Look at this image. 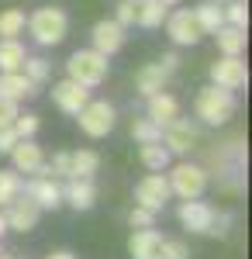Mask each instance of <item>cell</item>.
I'll use <instances>...</instances> for the list:
<instances>
[{
    "label": "cell",
    "mask_w": 252,
    "mask_h": 259,
    "mask_svg": "<svg viewBox=\"0 0 252 259\" xmlns=\"http://www.w3.org/2000/svg\"><path fill=\"white\" fill-rule=\"evenodd\" d=\"M14 118H18V104L7 97H0V128H7V124H14Z\"/></svg>",
    "instance_id": "obj_36"
},
{
    "label": "cell",
    "mask_w": 252,
    "mask_h": 259,
    "mask_svg": "<svg viewBox=\"0 0 252 259\" xmlns=\"http://www.w3.org/2000/svg\"><path fill=\"white\" fill-rule=\"evenodd\" d=\"M0 259H7V256H0Z\"/></svg>",
    "instance_id": "obj_44"
},
{
    "label": "cell",
    "mask_w": 252,
    "mask_h": 259,
    "mask_svg": "<svg viewBox=\"0 0 252 259\" xmlns=\"http://www.w3.org/2000/svg\"><path fill=\"white\" fill-rule=\"evenodd\" d=\"M21 69H24V76H28L31 83H45L49 80V62L41 59V56H24Z\"/></svg>",
    "instance_id": "obj_30"
},
{
    "label": "cell",
    "mask_w": 252,
    "mask_h": 259,
    "mask_svg": "<svg viewBox=\"0 0 252 259\" xmlns=\"http://www.w3.org/2000/svg\"><path fill=\"white\" fill-rule=\"evenodd\" d=\"M90 38H94V49H97L100 56H107V59H111L117 49L124 45V28H121L117 21H97Z\"/></svg>",
    "instance_id": "obj_17"
},
{
    "label": "cell",
    "mask_w": 252,
    "mask_h": 259,
    "mask_svg": "<svg viewBox=\"0 0 252 259\" xmlns=\"http://www.w3.org/2000/svg\"><path fill=\"white\" fill-rule=\"evenodd\" d=\"M7 232H11V228H7V218H4V211H0V239H4Z\"/></svg>",
    "instance_id": "obj_40"
},
{
    "label": "cell",
    "mask_w": 252,
    "mask_h": 259,
    "mask_svg": "<svg viewBox=\"0 0 252 259\" xmlns=\"http://www.w3.org/2000/svg\"><path fill=\"white\" fill-rule=\"evenodd\" d=\"M24 11L18 7H7L4 14H0V38H18L21 31H24Z\"/></svg>",
    "instance_id": "obj_27"
},
{
    "label": "cell",
    "mask_w": 252,
    "mask_h": 259,
    "mask_svg": "<svg viewBox=\"0 0 252 259\" xmlns=\"http://www.w3.org/2000/svg\"><path fill=\"white\" fill-rule=\"evenodd\" d=\"M21 194V177L18 169H0V207L7 204V200H14Z\"/></svg>",
    "instance_id": "obj_29"
},
{
    "label": "cell",
    "mask_w": 252,
    "mask_h": 259,
    "mask_svg": "<svg viewBox=\"0 0 252 259\" xmlns=\"http://www.w3.org/2000/svg\"><path fill=\"white\" fill-rule=\"evenodd\" d=\"M211 80L218 87H225V90H242L249 83V69H245L242 56H221L211 66Z\"/></svg>",
    "instance_id": "obj_10"
},
{
    "label": "cell",
    "mask_w": 252,
    "mask_h": 259,
    "mask_svg": "<svg viewBox=\"0 0 252 259\" xmlns=\"http://www.w3.org/2000/svg\"><path fill=\"white\" fill-rule=\"evenodd\" d=\"M117 24H121V28H128V24H135V0H121V4H117Z\"/></svg>",
    "instance_id": "obj_35"
},
{
    "label": "cell",
    "mask_w": 252,
    "mask_h": 259,
    "mask_svg": "<svg viewBox=\"0 0 252 259\" xmlns=\"http://www.w3.org/2000/svg\"><path fill=\"white\" fill-rule=\"evenodd\" d=\"M194 18H197V24H200L204 35H214V31L225 24V11H221L214 0H204V4H197V7H194Z\"/></svg>",
    "instance_id": "obj_24"
},
{
    "label": "cell",
    "mask_w": 252,
    "mask_h": 259,
    "mask_svg": "<svg viewBox=\"0 0 252 259\" xmlns=\"http://www.w3.org/2000/svg\"><path fill=\"white\" fill-rule=\"evenodd\" d=\"M24 62V45L18 38H0V73H14Z\"/></svg>",
    "instance_id": "obj_25"
},
{
    "label": "cell",
    "mask_w": 252,
    "mask_h": 259,
    "mask_svg": "<svg viewBox=\"0 0 252 259\" xmlns=\"http://www.w3.org/2000/svg\"><path fill=\"white\" fill-rule=\"evenodd\" d=\"M49 169H52V173H59V177H73V162H69V152H56V156H52V166H49Z\"/></svg>",
    "instance_id": "obj_34"
},
{
    "label": "cell",
    "mask_w": 252,
    "mask_h": 259,
    "mask_svg": "<svg viewBox=\"0 0 252 259\" xmlns=\"http://www.w3.org/2000/svg\"><path fill=\"white\" fill-rule=\"evenodd\" d=\"M166 35H170L176 45H197V41L204 38L194 11H173V14H166Z\"/></svg>",
    "instance_id": "obj_12"
},
{
    "label": "cell",
    "mask_w": 252,
    "mask_h": 259,
    "mask_svg": "<svg viewBox=\"0 0 252 259\" xmlns=\"http://www.w3.org/2000/svg\"><path fill=\"white\" fill-rule=\"evenodd\" d=\"M214 38H218V49H221V56H242V52H245V28L221 24V28L214 31Z\"/></svg>",
    "instance_id": "obj_20"
},
{
    "label": "cell",
    "mask_w": 252,
    "mask_h": 259,
    "mask_svg": "<svg viewBox=\"0 0 252 259\" xmlns=\"http://www.w3.org/2000/svg\"><path fill=\"white\" fill-rule=\"evenodd\" d=\"M14 142H18V132H14V124L0 128V152H4V156H7V152L14 149Z\"/></svg>",
    "instance_id": "obj_37"
},
{
    "label": "cell",
    "mask_w": 252,
    "mask_h": 259,
    "mask_svg": "<svg viewBox=\"0 0 252 259\" xmlns=\"http://www.w3.org/2000/svg\"><path fill=\"white\" fill-rule=\"evenodd\" d=\"M7 156L14 159V169H18V173H35V177H49V173H52V169L45 166L41 145H35L31 139H18Z\"/></svg>",
    "instance_id": "obj_7"
},
{
    "label": "cell",
    "mask_w": 252,
    "mask_h": 259,
    "mask_svg": "<svg viewBox=\"0 0 252 259\" xmlns=\"http://www.w3.org/2000/svg\"><path fill=\"white\" fill-rule=\"evenodd\" d=\"M24 24H28V31L35 35L38 45H59V41L66 38L69 18H66V11H62V7H38L31 18L24 21Z\"/></svg>",
    "instance_id": "obj_3"
},
{
    "label": "cell",
    "mask_w": 252,
    "mask_h": 259,
    "mask_svg": "<svg viewBox=\"0 0 252 259\" xmlns=\"http://www.w3.org/2000/svg\"><path fill=\"white\" fill-rule=\"evenodd\" d=\"M166 200H170V180L162 177V173H149V177L138 180L135 187V204L142 207H149V211H162L166 207Z\"/></svg>",
    "instance_id": "obj_6"
},
{
    "label": "cell",
    "mask_w": 252,
    "mask_h": 259,
    "mask_svg": "<svg viewBox=\"0 0 252 259\" xmlns=\"http://www.w3.org/2000/svg\"><path fill=\"white\" fill-rule=\"evenodd\" d=\"M214 207L211 204H204L200 197L194 200H183L180 204V225L187 228V232H197V235H207V232H214Z\"/></svg>",
    "instance_id": "obj_9"
},
{
    "label": "cell",
    "mask_w": 252,
    "mask_h": 259,
    "mask_svg": "<svg viewBox=\"0 0 252 259\" xmlns=\"http://www.w3.org/2000/svg\"><path fill=\"white\" fill-rule=\"evenodd\" d=\"M0 97L7 100H24V97H38V83H31L21 69H14V73H4L0 76Z\"/></svg>",
    "instance_id": "obj_18"
},
{
    "label": "cell",
    "mask_w": 252,
    "mask_h": 259,
    "mask_svg": "<svg viewBox=\"0 0 252 259\" xmlns=\"http://www.w3.org/2000/svg\"><path fill=\"white\" fill-rule=\"evenodd\" d=\"M166 80H170V73L159 66V62H152V66H142L138 69V76H135V83H138V94H155V90H162L166 87Z\"/></svg>",
    "instance_id": "obj_23"
},
{
    "label": "cell",
    "mask_w": 252,
    "mask_h": 259,
    "mask_svg": "<svg viewBox=\"0 0 252 259\" xmlns=\"http://www.w3.org/2000/svg\"><path fill=\"white\" fill-rule=\"evenodd\" d=\"M166 259H190V252H187L183 242H170L166 239Z\"/></svg>",
    "instance_id": "obj_38"
},
{
    "label": "cell",
    "mask_w": 252,
    "mask_h": 259,
    "mask_svg": "<svg viewBox=\"0 0 252 259\" xmlns=\"http://www.w3.org/2000/svg\"><path fill=\"white\" fill-rule=\"evenodd\" d=\"M149 118L155 124H170L173 118H180V100L173 94H162V90L149 94Z\"/></svg>",
    "instance_id": "obj_19"
},
{
    "label": "cell",
    "mask_w": 252,
    "mask_h": 259,
    "mask_svg": "<svg viewBox=\"0 0 252 259\" xmlns=\"http://www.w3.org/2000/svg\"><path fill=\"white\" fill-rule=\"evenodd\" d=\"M159 4H166V7H176V4H180V0H159Z\"/></svg>",
    "instance_id": "obj_42"
},
{
    "label": "cell",
    "mask_w": 252,
    "mask_h": 259,
    "mask_svg": "<svg viewBox=\"0 0 252 259\" xmlns=\"http://www.w3.org/2000/svg\"><path fill=\"white\" fill-rule=\"evenodd\" d=\"M49 259H76V256H73V252H52Z\"/></svg>",
    "instance_id": "obj_41"
},
{
    "label": "cell",
    "mask_w": 252,
    "mask_h": 259,
    "mask_svg": "<svg viewBox=\"0 0 252 259\" xmlns=\"http://www.w3.org/2000/svg\"><path fill=\"white\" fill-rule=\"evenodd\" d=\"M194 111L204 124H225V121L235 114V94L225 90V87H218V83H211V87L197 90Z\"/></svg>",
    "instance_id": "obj_1"
},
{
    "label": "cell",
    "mask_w": 252,
    "mask_h": 259,
    "mask_svg": "<svg viewBox=\"0 0 252 259\" xmlns=\"http://www.w3.org/2000/svg\"><path fill=\"white\" fill-rule=\"evenodd\" d=\"M166 14H170V7L159 0H135V24H142V28H159Z\"/></svg>",
    "instance_id": "obj_21"
},
{
    "label": "cell",
    "mask_w": 252,
    "mask_h": 259,
    "mask_svg": "<svg viewBox=\"0 0 252 259\" xmlns=\"http://www.w3.org/2000/svg\"><path fill=\"white\" fill-rule=\"evenodd\" d=\"M4 207H7V211H4V218H7V228H14V232H31V228L38 225L41 207H38V204H35L31 197H28V194H24V197L18 194L14 200H7Z\"/></svg>",
    "instance_id": "obj_11"
},
{
    "label": "cell",
    "mask_w": 252,
    "mask_h": 259,
    "mask_svg": "<svg viewBox=\"0 0 252 259\" xmlns=\"http://www.w3.org/2000/svg\"><path fill=\"white\" fill-rule=\"evenodd\" d=\"M197 142H200V135H197V128L190 124V121L173 118L170 124H162V145H166L170 152H176V156H187V152H194Z\"/></svg>",
    "instance_id": "obj_8"
},
{
    "label": "cell",
    "mask_w": 252,
    "mask_h": 259,
    "mask_svg": "<svg viewBox=\"0 0 252 259\" xmlns=\"http://www.w3.org/2000/svg\"><path fill=\"white\" fill-rule=\"evenodd\" d=\"M159 66H162V69H166V73H176V69H180V56H176V52H166V56H162V62H159Z\"/></svg>",
    "instance_id": "obj_39"
},
{
    "label": "cell",
    "mask_w": 252,
    "mask_h": 259,
    "mask_svg": "<svg viewBox=\"0 0 252 259\" xmlns=\"http://www.w3.org/2000/svg\"><path fill=\"white\" fill-rule=\"evenodd\" d=\"M7 259H11V256H7Z\"/></svg>",
    "instance_id": "obj_45"
},
{
    "label": "cell",
    "mask_w": 252,
    "mask_h": 259,
    "mask_svg": "<svg viewBox=\"0 0 252 259\" xmlns=\"http://www.w3.org/2000/svg\"><path fill=\"white\" fill-rule=\"evenodd\" d=\"M76 121L90 139H104V135L114 128V107H111L107 100H87L76 111Z\"/></svg>",
    "instance_id": "obj_5"
},
{
    "label": "cell",
    "mask_w": 252,
    "mask_h": 259,
    "mask_svg": "<svg viewBox=\"0 0 252 259\" xmlns=\"http://www.w3.org/2000/svg\"><path fill=\"white\" fill-rule=\"evenodd\" d=\"M24 194L35 200L41 211H56L59 204H62V187H59L52 177H35L28 187H24Z\"/></svg>",
    "instance_id": "obj_16"
},
{
    "label": "cell",
    "mask_w": 252,
    "mask_h": 259,
    "mask_svg": "<svg viewBox=\"0 0 252 259\" xmlns=\"http://www.w3.org/2000/svg\"><path fill=\"white\" fill-rule=\"evenodd\" d=\"M225 11V24H235V28H249V11H245V0H228Z\"/></svg>",
    "instance_id": "obj_31"
},
{
    "label": "cell",
    "mask_w": 252,
    "mask_h": 259,
    "mask_svg": "<svg viewBox=\"0 0 252 259\" xmlns=\"http://www.w3.org/2000/svg\"><path fill=\"white\" fill-rule=\"evenodd\" d=\"M66 69H69V80H76L79 87H100L111 73V62H107V56H100L97 49H79V52L69 56Z\"/></svg>",
    "instance_id": "obj_2"
},
{
    "label": "cell",
    "mask_w": 252,
    "mask_h": 259,
    "mask_svg": "<svg viewBox=\"0 0 252 259\" xmlns=\"http://www.w3.org/2000/svg\"><path fill=\"white\" fill-rule=\"evenodd\" d=\"M207 190V169L194 166V162H180L170 173V194H176L180 200H194Z\"/></svg>",
    "instance_id": "obj_4"
},
{
    "label": "cell",
    "mask_w": 252,
    "mask_h": 259,
    "mask_svg": "<svg viewBox=\"0 0 252 259\" xmlns=\"http://www.w3.org/2000/svg\"><path fill=\"white\" fill-rule=\"evenodd\" d=\"M214 4H228V0H214Z\"/></svg>",
    "instance_id": "obj_43"
},
{
    "label": "cell",
    "mask_w": 252,
    "mask_h": 259,
    "mask_svg": "<svg viewBox=\"0 0 252 259\" xmlns=\"http://www.w3.org/2000/svg\"><path fill=\"white\" fill-rule=\"evenodd\" d=\"M170 149L162 145V142H145L142 149H138V159H142V166L145 169H152V173H162L166 166H170Z\"/></svg>",
    "instance_id": "obj_22"
},
{
    "label": "cell",
    "mask_w": 252,
    "mask_h": 259,
    "mask_svg": "<svg viewBox=\"0 0 252 259\" xmlns=\"http://www.w3.org/2000/svg\"><path fill=\"white\" fill-rule=\"evenodd\" d=\"M62 200L76 211H90L94 200H97V187L90 177H69V183L62 187Z\"/></svg>",
    "instance_id": "obj_15"
},
{
    "label": "cell",
    "mask_w": 252,
    "mask_h": 259,
    "mask_svg": "<svg viewBox=\"0 0 252 259\" xmlns=\"http://www.w3.org/2000/svg\"><path fill=\"white\" fill-rule=\"evenodd\" d=\"M69 162H73V177H94L100 166V156L94 149H79V152H69Z\"/></svg>",
    "instance_id": "obj_26"
},
{
    "label": "cell",
    "mask_w": 252,
    "mask_h": 259,
    "mask_svg": "<svg viewBox=\"0 0 252 259\" xmlns=\"http://www.w3.org/2000/svg\"><path fill=\"white\" fill-rule=\"evenodd\" d=\"M52 100H56L59 111H66V114H76L79 107L90 100V87H79L76 80H62L52 87Z\"/></svg>",
    "instance_id": "obj_14"
},
{
    "label": "cell",
    "mask_w": 252,
    "mask_h": 259,
    "mask_svg": "<svg viewBox=\"0 0 252 259\" xmlns=\"http://www.w3.org/2000/svg\"><path fill=\"white\" fill-rule=\"evenodd\" d=\"M132 135H135L138 145H145V142H162V124H155L152 118H138L132 124Z\"/></svg>",
    "instance_id": "obj_28"
},
{
    "label": "cell",
    "mask_w": 252,
    "mask_h": 259,
    "mask_svg": "<svg viewBox=\"0 0 252 259\" xmlns=\"http://www.w3.org/2000/svg\"><path fill=\"white\" fill-rule=\"evenodd\" d=\"M14 132H18V139H31L38 132V114H18L14 118Z\"/></svg>",
    "instance_id": "obj_33"
},
{
    "label": "cell",
    "mask_w": 252,
    "mask_h": 259,
    "mask_svg": "<svg viewBox=\"0 0 252 259\" xmlns=\"http://www.w3.org/2000/svg\"><path fill=\"white\" fill-rule=\"evenodd\" d=\"M128 225H132V228H152V225H155V211L135 204V207H132V214H128Z\"/></svg>",
    "instance_id": "obj_32"
},
{
    "label": "cell",
    "mask_w": 252,
    "mask_h": 259,
    "mask_svg": "<svg viewBox=\"0 0 252 259\" xmlns=\"http://www.w3.org/2000/svg\"><path fill=\"white\" fill-rule=\"evenodd\" d=\"M128 252L132 259H166V239L155 228H138L128 239Z\"/></svg>",
    "instance_id": "obj_13"
}]
</instances>
